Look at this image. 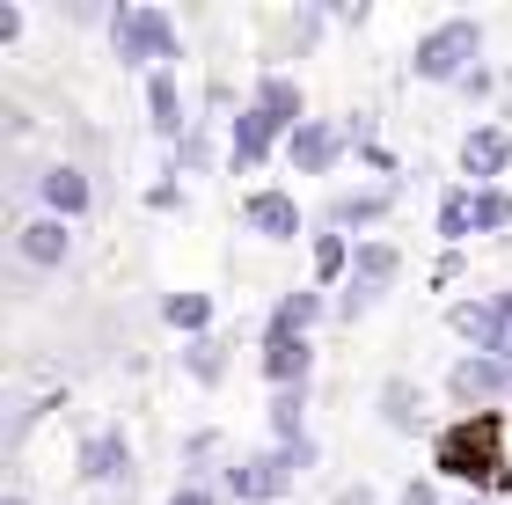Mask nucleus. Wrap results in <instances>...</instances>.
<instances>
[{
	"mask_svg": "<svg viewBox=\"0 0 512 505\" xmlns=\"http://www.w3.org/2000/svg\"><path fill=\"white\" fill-rule=\"evenodd\" d=\"M439 469L461 476V484H505V462H498V418H491V410H469L461 425L439 432Z\"/></svg>",
	"mask_w": 512,
	"mask_h": 505,
	"instance_id": "obj_1",
	"label": "nucleus"
},
{
	"mask_svg": "<svg viewBox=\"0 0 512 505\" xmlns=\"http://www.w3.org/2000/svg\"><path fill=\"white\" fill-rule=\"evenodd\" d=\"M476 52H483V30L469 15H454V22H439L432 37H417V59L410 66H417V81H469L476 74V66H469Z\"/></svg>",
	"mask_w": 512,
	"mask_h": 505,
	"instance_id": "obj_2",
	"label": "nucleus"
},
{
	"mask_svg": "<svg viewBox=\"0 0 512 505\" xmlns=\"http://www.w3.org/2000/svg\"><path fill=\"white\" fill-rule=\"evenodd\" d=\"M315 462V447L308 440H300V447H271V454H249V462H235V469H227V491H235V498H278V491H286L293 484V469H308Z\"/></svg>",
	"mask_w": 512,
	"mask_h": 505,
	"instance_id": "obj_3",
	"label": "nucleus"
},
{
	"mask_svg": "<svg viewBox=\"0 0 512 505\" xmlns=\"http://www.w3.org/2000/svg\"><path fill=\"white\" fill-rule=\"evenodd\" d=\"M110 44H118V59H176V30L161 8H118L110 15Z\"/></svg>",
	"mask_w": 512,
	"mask_h": 505,
	"instance_id": "obj_4",
	"label": "nucleus"
},
{
	"mask_svg": "<svg viewBox=\"0 0 512 505\" xmlns=\"http://www.w3.org/2000/svg\"><path fill=\"white\" fill-rule=\"evenodd\" d=\"M403 271V257H395L388 242H359V257H352V293H344V315H359V308H374L388 279Z\"/></svg>",
	"mask_w": 512,
	"mask_h": 505,
	"instance_id": "obj_5",
	"label": "nucleus"
},
{
	"mask_svg": "<svg viewBox=\"0 0 512 505\" xmlns=\"http://www.w3.org/2000/svg\"><path fill=\"white\" fill-rule=\"evenodd\" d=\"M242 213H249L256 235H271V242H293V235H300V205H293L286 191H256Z\"/></svg>",
	"mask_w": 512,
	"mask_h": 505,
	"instance_id": "obj_6",
	"label": "nucleus"
},
{
	"mask_svg": "<svg viewBox=\"0 0 512 505\" xmlns=\"http://www.w3.org/2000/svg\"><path fill=\"white\" fill-rule=\"evenodd\" d=\"M308 366H315L308 337H264V374L278 388H308Z\"/></svg>",
	"mask_w": 512,
	"mask_h": 505,
	"instance_id": "obj_7",
	"label": "nucleus"
},
{
	"mask_svg": "<svg viewBox=\"0 0 512 505\" xmlns=\"http://www.w3.org/2000/svg\"><path fill=\"white\" fill-rule=\"evenodd\" d=\"M125 469H132V447H125V432H96V440L81 447V476H88V484H118Z\"/></svg>",
	"mask_w": 512,
	"mask_h": 505,
	"instance_id": "obj_8",
	"label": "nucleus"
},
{
	"mask_svg": "<svg viewBox=\"0 0 512 505\" xmlns=\"http://www.w3.org/2000/svg\"><path fill=\"white\" fill-rule=\"evenodd\" d=\"M505 381H512L505 359H461V366H454V396H461V403H491Z\"/></svg>",
	"mask_w": 512,
	"mask_h": 505,
	"instance_id": "obj_9",
	"label": "nucleus"
},
{
	"mask_svg": "<svg viewBox=\"0 0 512 505\" xmlns=\"http://www.w3.org/2000/svg\"><path fill=\"white\" fill-rule=\"evenodd\" d=\"M505 162H512V140L498 125H483V132L461 140V169H469V176H505Z\"/></svg>",
	"mask_w": 512,
	"mask_h": 505,
	"instance_id": "obj_10",
	"label": "nucleus"
},
{
	"mask_svg": "<svg viewBox=\"0 0 512 505\" xmlns=\"http://www.w3.org/2000/svg\"><path fill=\"white\" fill-rule=\"evenodd\" d=\"M337 147H344V132H330V125H300L293 132V169H308V176H322V169H330L337 162Z\"/></svg>",
	"mask_w": 512,
	"mask_h": 505,
	"instance_id": "obj_11",
	"label": "nucleus"
},
{
	"mask_svg": "<svg viewBox=\"0 0 512 505\" xmlns=\"http://www.w3.org/2000/svg\"><path fill=\"white\" fill-rule=\"evenodd\" d=\"M256 110H264V118L278 125V132H300V125H308V118H300V88L286 81V74H264V81H256Z\"/></svg>",
	"mask_w": 512,
	"mask_h": 505,
	"instance_id": "obj_12",
	"label": "nucleus"
},
{
	"mask_svg": "<svg viewBox=\"0 0 512 505\" xmlns=\"http://www.w3.org/2000/svg\"><path fill=\"white\" fill-rule=\"evenodd\" d=\"M15 242H22V257H30V264L52 271V264H66V242H74V235H66V220H30Z\"/></svg>",
	"mask_w": 512,
	"mask_h": 505,
	"instance_id": "obj_13",
	"label": "nucleus"
},
{
	"mask_svg": "<svg viewBox=\"0 0 512 505\" xmlns=\"http://www.w3.org/2000/svg\"><path fill=\"white\" fill-rule=\"evenodd\" d=\"M271 132H278V125L249 103L242 118H235V169H256V162H264V154H271Z\"/></svg>",
	"mask_w": 512,
	"mask_h": 505,
	"instance_id": "obj_14",
	"label": "nucleus"
},
{
	"mask_svg": "<svg viewBox=\"0 0 512 505\" xmlns=\"http://www.w3.org/2000/svg\"><path fill=\"white\" fill-rule=\"evenodd\" d=\"M37 183H44V198H52V213H66V220L88 213V176L81 169H44Z\"/></svg>",
	"mask_w": 512,
	"mask_h": 505,
	"instance_id": "obj_15",
	"label": "nucleus"
},
{
	"mask_svg": "<svg viewBox=\"0 0 512 505\" xmlns=\"http://www.w3.org/2000/svg\"><path fill=\"white\" fill-rule=\"evenodd\" d=\"M322 315V301L315 293H286V301L271 308V337H308V323Z\"/></svg>",
	"mask_w": 512,
	"mask_h": 505,
	"instance_id": "obj_16",
	"label": "nucleus"
},
{
	"mask_svg": "<svg viewBox=\"0 0 512 505\" xmlns=\"http://www.w3.org/2000/svg\"><path fill=\"white\" fill-rule=\"evenodd\" d=\"M447 323H454L461 337H476V352H483V344H491V330H498V301H461Z\"/></svg>",
	"mask_w": 512,
	"mask_h": 505,
	"instance_id": "obj_17",
	"label": "nucleus"
},
{
	"mask_svg": "<svg viewBox=\"0 0 512 505\" xmlns=\"http://www.w3.org/2000/svg\"><path fill=\"white\" fill-rule=\"evenodd\" d=\"M161 315H169L176 330H205V323H213V301H205V293H169Z\"/></svg>",
	"mask_w": 512,
	"mask_h": 505,
	"instance_id": "obj_18",
	"label": "nucleus"
},
{
	"mask_svg": "<svg viewBox=\"0 0 512 505\" xmlns=\"http://www.w3.org/2000/svg\"><path fill=\"white\" fill-rule=\"evenodd\" d=\"M147 110H154V125L161 132H176L183 118H176V74H169V66H161V74L147 81Z\"/></svg>",
	"mask_w": 512,
	"mask_h": 505,
	"instance_id": "obj_19",
	"label": "nucleus"
},
{
	"mask_svg": "<svg viewBox=\"0 0 512 505\" xmlns=\"http://www.w3.org/2000/svg\"><path fill=\"white\" fill-rule=\"evenodd\" d=\"M381 410H388V425H395V432H410V425H417V396H410V381H388V388H381Z\"/></svg>",
	"mask_w": 512,
	"mask_h": 505,
	"instance_id": "obj_20",
	"label": "nucleus"
},
{
	"mask_svg": "<svg viewBox=\"0 0 512 505\" xmlns=\"http://www.w3.org/2000/svg\"><path fill=\"white\" fill-rule=\"evenodd\" d=\"M469 227H476V213H469V198H447V205H439V235H447V242H469Z\"/></svg>",
	"mask_w": 512,
	"mask_h": 505,
	"instance_id": "obj_21",
	"label": "nucleus"
},
{
	"mask_svg": "<svg viewBox=\"0 0 512 505\" xmlns=\"http://www.w3.org/2000/svg\"><path fill=\"white\" fill-rule=\"evenodd\" d=\"M469 213H476V227H512V198L505 191H476Z\"/></svg>",
	"mask_w": 512,
	"mask_h": 505,
	"instance_id": "obj_22",
	"label": "nucleus"
},
{
	"mask_svg": "<svg viewBox=\"0 0 512 505\" xmlns=\"http://www.w3.org/2000/svg\"><path fill=\"white\" fill-rule=\"evenodd\" d=\"M344 264H352V249H344V235H315V279H337Z\"/></svg>",
	"mask_w": 512,
	"mask_h": 505,
	"instance_id": "obj_23",
	"label": "nucleus"
},
{
	"mask_svg": "<svg viewBox=\"0 0 512 505\" xmlns=\"http://www.w3.org/2000/svg\"><path fill=\"white\" fill-rule=\"evenodd\" d=\"M388 213V191H366V198H337V220L352 227V220H381Z\"/></svg>",
	"mask_w": 512,
	"mask_h": 505,
	"instance_id": "obj_24",
	"label": "nucleus"
},
{
	"mask_svg": "<svg viewBox=\"0 0 512 505\" xmlns=\"http://www.w3.org/2000/svg\"><path fill=\"white\" fill-rule=\"evenodd\" d=\"M191 374H198V381H220V344H213V337L191 344Z\"/></svg>",
	"mask_w": 512,
	"mask_h": 505,
	"instance_id": "obj_25",
	"label": "nucleus"
},
{
	"mask_svg": "<svg viewBox=\"0 0 512 505\" xmlns=\"http://www.w3.org/2000/svg\"><path fill=\"white\" fill-rule=\"evenodd\" d=\"M483 352H491V359H505V366H512V315H498V330H491V344H483Z\"/></svg>",
	"mask_w": 512,
	"mask_h": 505,
	"instance_id": "obj_26",
	"label": "nucleus"
},
{
	"mask_svg": "<svg viewBox=\"0 0 512 505\" xmlns=\"http://www.w3.org/2000/svg\"><path fill=\"white\" fill-rule=\"evenodd\" d=\"M169 505H213V498H205V491H198V484H183V491H176V498H169Z\"/></svg>",
	"mask_w": 512,
	"mask_h": 505,
	"instance_id": "obj_27",
	"label": "nucleus"
},
{
	"mask_svg": "<svg viewBox=\"0 0 512 505\" xmlns=\"http://www.w3.org/2000/svg\"><path fill=\"white\" fill-rule=\"evenodd\" d=\"M403 505H432V484H410V491H403Z\"/></svg>",
	"mask_w": 512,
	"mask_h": 505,
	"instance_id": "obj_28",
	"label": "nucleus"
},
{
	"mask_svg": "<svg viewBox=\"0 0 512 505\" xmlns=\"http://www.w3.org/2000/svg\"><path fill=\"white\" fill-rule=\"evenodd\" d=\"M498 315H512V293H498Z\"/></svg>",
	"mask_w": 512,
	"mask_h": 505,
	"instance_id": "obj_29",
	"label": "nucleus"
},
{
	"mask_svg": "<svg viewBox=\"0 0 512 505\" xmlns=\"http://www.w3.org/2000/svg\"><path fill=\"white\" fill-rule=\"evenodd\" d=\"M461 505H483V498H461Z\"/></svg>",
	"mask_w": 512,
	"mask_h": 505,
	"instance_id": "obj_30",
	"label": "nucleus"
},
{
	"mask_svg": "<svg viewBox=\"0 0 512 505\" xmlns=\"http://www.w3.org/2000/svg\"><path fill=\"white\" fill-rule=\"evenodd\" d=\"M8 505H22V498H8Z\"/></svg>",
	"mask_w": 512,
	"mask_h": 505,
	"instance_id": "obj_31",
	"label": "nucleus"
}]
</instances>
